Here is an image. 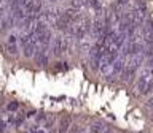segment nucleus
<instances>
[{
	"label": "nucleus",
	"instance_id": "nucleus-3",
	"mask_svg": "<svg viewBox=\"0 0 153 133\" xmlns=\"http://www.w3.org/2000/svg\"><path fill=\"white\" fill-rule=\"evenodd\" d=\"M7 51H8V54L16 56V54H18V45H11V43H7Z\"/></svg>",
	"mask_w": 153,
	"mask_h": 133
},
{
	"label": "nucleus",
	"instance_id": "nucleus-1",
	"mask_svg": "<svg viewBox=\"0 0 153 133\" xmlns=\"http://www.w3.org/2000/svg\"><path fill=\"white\" fill-rule=\"evenodd\" d=\"M67 46H69L67 40H64V38H54V41H53V54L61 56L64 51H67Z\"/></svg>",
	"mask_w": 153,
	"mask_h": 133
},
{
	"label": "nucleus",
	"instance_id": "nucleus-4",
	"mask_svg": "<svg viewBox=\"0 0 153 133\" xmlns=\"http://www.w3.org/2000/svg\"><path fill=\"white\" fill-rule=\"evenodd\" d=\"M18 108H19V103H18V102H11V103H8V109H10V111H16Z\"/></svg>",
	"mask_w": 153,
	"mask_h": 133
},
{
	"label": "nucleus",
	"instance_id": "nucleus-2",
	"mask_svg": "<svg viewBox=\"0 0 153 133\" xmlns=\"http://www.w3.org/2000/svg\"><path fill=\"white\" fill-rule=\"evenodd\" d=\"M91 133H108V128L102 124H94L91 127Z\"/></svg>",
	"mask_w": 153,
	"mask_h": 133
},
{
	"label": "nucleus",
	"instance_id": "nucleus-5",
	"mask_svg": "<svg viewBox=\"0 0 153 133\" xmlns=\"http://www.w3.org/2000/svg\"><path fill=\"white\" fill-rule=\"evenodd\" d=\"M7 43H11V45H18V37L16 35H11L8 38V41Z\"/></svg>",
	"mask_w": 153,
	"mask_h": 133
}]
</instances>
